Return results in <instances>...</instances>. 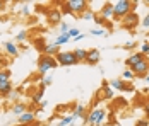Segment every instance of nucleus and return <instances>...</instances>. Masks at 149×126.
Here are the masks:
<instances>
[{"label": "nucleus", "instance_id": "30", "mask_svg": "<svg viewBox=\"0 0 149 126\" xmlns=\"http://www.w3.org/2000/svg\"><path fill=\"white\" fill-rule=\"evenodd\" d=\"M19 94H21V89H17V90H10V92H9V94H7V97L9 99H17L19 97Z\"/></svg>", "mask_w": 149, "mask_h": 126}, {"label": "nucleus", "instance_id": "27", "mask_svg": "<svg viewBox=\"0 0 149 126\" xmlns=\"http://www.w3.org/2000/svg\"><path fill=\"white\" fill-rule=\"evenodd\" d=\"M103 89H104V96H106V99H111V97H113V89H111L110 85L104 84Z\"/></svg>", "mask_w": 149, "mask_h": 126}, {"label": "nucleus", "instance_id": "5", "mask_svg": "<svg viewBox=\"0 0 149 126\" xmlns=\"http://www.w3.org/2000/svg\"><path fill=\"white\" fill-rule=\"evenodd\" d=\"M57 63L62 65V67H72V65H77V60L72 51H58L57 56H55Z\"/></svg>", "mask_w": 149, "mask_h": 126}, {"label": "nucleus", "instance_id": "19", "mask_svg": "<svg viewBox=\"0 0 149 126\" xmlns=\"http://www.w3.org/2000/svg\"><path fill=\"white\" fill-rule=\"evenodd\" d=\"M72 116H74L75 119H77V118H86V116H88V114H86V107H84L82 104H77Z\"/></svg>", "mask_w": 149, "mask_h": 126}, {"label": "nucleus", "instance_id": "8", "mask_svg": "<svg viewBox=\"0 0 149 126\" xmlns=\"http://www.w3.org/2000/svg\"><path fill=\"white\" fill-rule=\"evenodd\" d=\"M100 15L103 17L104 21L113 19V17H115V14H113V3H111V2H104L103 7H101V10H100Z\"/></svg>", "mask_w": 149, "mask_h": 126}, {"label": "nucleus", "instance_id": "28", "mask_svg": "<svg viewBox=\"0 0 149 126\" xmlns=\"http://www.w3.org/2000/svg\"><path fill=\"white\" fill-rule=\"evenodd\" d=\"M26 38H28V31H21V32L15 36V41H17V43H22V41H26Z\"/></svg>", "mask_w": 149, "mask_h": 126}, {"label": "nucleus", "instance_id": "46", "mask_svg": "<svg viewBox=\"0 0 149 126\" xmlns=\"http://www.w3.org/2000/svg\"><path fill=\"white\" fill-rule=\"evenodd\" d=\"M0 70H2V68H0Z\"/></svg>", "mask_w": 149, "mask_h": 126}, {"label": "nucleus", "instance_id": "11", "mask_svg": "<svg viewBox=\"0 0 149 126\" xmlns=\"http://www.w3.org/2000/svg\"><path fill=\"white\" fill-rule=\"evenodd\" d=\"M110 87H111V89H117V90H132V89L127 85V82H123L122 78H113V80L110 82Z\"/></svg>", "mask_w": 149, "mask_h": 126}, {"label": "nucleus", "instance_id": "16", "mask_svg": "<svg viewBox=\"0 0 149 126\" xmlns=\"http://www.w3.org/2000/svg\"><path fill=\"white\" fill-rule=\"evenodd\" d=\"M72 53H74L75 60H77V63H82V61H86V56H88V50H84V48H75Z\"/></svg>", "mask_w": 149, "mask_h": 126}, {"label": "nucleus", "instance_id": "38", "mask_svg": "<svg viewBox=\"0 0 149 126\" xmlns=\"http://www.w3.org/2000/svg\"><path fill=\"white\" fill-rule=\"evenodd\" d=\"M21 12H22V15L29 14V7H28V5H26V3H24V5H22V10H21Z\"/></svg>", "mask_w": 149, "mask_h": 126}, {"label": "nucleus", "instance_id": "3", "mask_svg": "<svg viewBox=\"0 0 149 126\" xmlns=\"http://www.w3.org/2000/svg\"><path fill=\"white\" fill-rule=\"evenodd\" d=\"M57 67H58V63H57L55 56L41 55L38 58V73H41V75H45L46 72L53 70V68H57Z\"/></svg>", "mask_w": 149, "mask_h": 126}, {"label": "nucleus", "instance_id": "15", "mask_svg": "<svg viewBox=\"0 0 149 126\" xmlns=\"http://www.w3.org/2000/svg\"><path fill=\"white\" fill-rule=\"evenodd\" d=\"M146 56L144 55H141V53H134L132 56H129L127 60H125V65H127V68H130L132 65H135V63H139L141 60H144Z\"/></svg>", "mask_w": 149, "mask_h": 126}, {"label": "nucleus", "instance_id": "26", "mask_svg": "<svg viewBox=\"0 0 149 126\" xmlns=\"http://www.w3.org/2000/svg\"><path fill=\"white\" fill-rule=\"evenodd\" d=\"M79 17H81V19H84V21H93V19H94V14H93V10H91V9H88L84 14H81Z\"/></svg>", "mask_w": 149, "mask_h": 126}, {"label": "nucleus", "instance_id": "22", "mask_svg": "<svg viewBox=\"0 0 149 126\" xmlns=\"http://www.w3.org/2000/svg\"><path fill=\"white\" fill-rule=\"evenodd\" d=\"M134 78H135V75L132 73L130 68L123 70V75H122V80H123V82H130V80H134Z\"/></svg>", "mask_w": 149, "mask_h": 126}, {"label": "nucleus", "instance_id": "43", "mask_svg": "<svg viewBox=\"0 0 149 126\" xmlns=\"http://www.w3.org/2000/svg\"><path fill=\"white\" fill-rule=\"evenodd\" d=\"M31 125H33V123H31ZM31 125H19V126H31Z\"/></svg>", "mask_w": 149, "mask_h": 126}, {"label": "nucleus", "instance_id": "12", "mask_svg": "<svg viewBox=\"0 0 149 126\" xmlns=\"http://www.w3.org/2000/svg\"><path fill=\"white\" fill-rule=\"evenodd\" d=\"M3 50H5V53L10 56H17L19 55V46L15 44V43L12 41H7L5 44H3Z\"/></svg>", "mask_w": 149, "mask_h": 126}, {"label": "nucleus", "instance_id": "33", "mask_svg": "<svg viewBox=\"0 0 149 126\" xmlns=\"http://www.w3.org/2000/svg\"><path fill=\"white\" fill-rule=\"evenodd\" d=\"M93 21H94L98 26H103V24H104V19L101 17V15H96V14H94V19H93Z\"/></svg>", "mask_w": 149, "mask_h": 126}, {"label": "nucleus", "instance_id": "25", "mask_svg": "<svg viewBox=\"0 0 149 126\" xmlns=\"http://www.w3.org/2000/svg\"><path fill=\"white\" fill-rule=\"evenodd\" d=\"M89 34H93V36H108V32H106V29L103 28H98V29H91Z\"/></svg>", "mask_w": 149, "mask_h": 126}, {"label": "nucleus", "instance_id": "10", "mask_svg": "<svg viewBox=\"0 0 149 126\" xmlns=\"http://www.w3.org/2000/svg\"><path fill=\"white\" fill-rule=\"evenodd\" d=\"M98 61H100V51H98L96 48H93V50H88L86 63H88V65H96Z\"/></svg>", "mask_w": 149, "mask_h": 126}, {"label": "nucleus", "instance_id": "24", "mask_svg": "<svg viewBox=\"0 0 149 126\" xmlns=\"http://www.w3.org/2000/svg\"><path fill=\"white\" fill-rule=\"evenodd\" d=\"M2 82H10V72L9 70H0V84Z\"/></svg>", "mask_w": 149, "mask_h": 126}, {"label": "nucleus", "instance_id": "35", "mask_svg": "<svg viewBox=\"0 0 149 126\" xmlns=\"http://www.w3.org/2000/svg\"><path fill=\"white\" fill-rule=\"evenodd\" d=\"M69 24H67V22H62V24H60V31H62V34H63V32H67V31H69Z\"/></svg>", "mask_w": 149, "mask_h": 126}, {"label": "nucleus", "instance_id": "44", "mask_svg": "<svg viewBox=\"0 0 149 126\" xmlns=\"http://www.w3.org/2000/svg\"><path fill=\"white\" fill-rule=\"evenodd\" d=\"M88 126H94V125H88Z\"/></svg>", "mask_w": 149, "mask_h": 126}, {"label": "nucleus", "instance_id": "42", "mask_svg": "<svg viewBox=\"0 0 149 126\" xmlns=\"http://www.w3.org/2000/svg\"><path fill=\"white\" fill-rule=\"evenodd\" d=\"M146 82L149 84V75H146Z\"/></svg>", "mask_w": 149, "mask_h": 126}, {"label": "nucleus", "instance_id": "2", "mask_svg": "<svg viewBox=\"0 0 149 126\" xmlns=\"http://www.w3.org/2000/svg\"><path fill=\"white\" fill-rule=\"evenodd\" d=\"M130 12H135V2H130V0H118L113 3V14H115V21H120L123 19L127 14Z\"/></svg>", "mask_w": 149, "mask_h": 126}, {"label": "nucleus", "instance_id": "9", "mask_svg": "<svg viewBox=\"0 0 149 126\" xmlns=\"http://www.w3.org/2000/svg\"><path fill=\"white\" fill-rule=\"evenodd\" d=\"M34 116L36 114L33 111H26L17 118V121H19V125H31V123H34Z\"/></svg>", "mask_w": 149, "mask_h": 126}, {"label": "nucleus", "instance_id": "17", "mask_svg": "<svg viewBox=\"0 0 149 126\" xmlns=\"http://www.w3.org/2000/svg\"><path fill=\"white\" fill-rule=\"evenodd\" d=\"M43 96H45V87L40 85V89L33 94V104H40V102L43 101Z\"/></svg>", "mask_w": 149, "mask_h": 126}, {"label": "nucleus", "instance_id": "39", "mask_svg": "<svg viewBox=\"0 0 149 126\" xmlns=\"http://www.w3.org/2000/svg\"><path fill=\"white\" fill-rule=\"evenodd\" d=\"M84 38H86V34H79V36H75V38L72 39V41H75V43H77V41H82Z\"/></svg>", "mask_w": 149, "mask_h": 126}, {"label": "nucleus", "instance_id": "4", "mask_svg": "<svg viewBox=\"0 0 149 126\" xmlns=\"http://www.w3.org/2000/svg\"><path fill=\"white\" fill-rule=\"evenodd\" d=\"M104 119H106V112H104L103 109H100V107H94V109L91 112H88V116L84 118L86 125H94V126H100Z\"/></svg>", "mask_w": 149, "mask_h": 126}, {"label": "nucleus", "instance_id": "32", "mask_svg": "<svg viewBox=\"0 0 149 126\" xmlns=\"http://www.w3.org/2000/svg\"><path fill=\"white\" fill-rule=\"evenodd\" d=\"M139 53H141V55H148L149 53V43H144V44H142V46H141V51H139Z\"/></svg>", "mask_w": 149, "mask_h": 126}, {"label": "nucleus", "instance_id": "13", "mask_svg": "<svg viewBox=\"0 0 149 126\" xmlns=\"http://www.w3.org/2000/svg\"><path fill=\"white\" fill-rule=\"evenodd\" d=\"M48 19L52 24H62V12L52 9V10H48Z\"/></svg>", "mask_w": 149, "mask_h": 126}, {"label": "nucleus", "instance_id": "34", "mask_svg": "<svg viewBox=\"0 0 149 126\" xmlns=\"http://www.w3.org/2000/svg\"><path fill=\"white\" fill-rule=\"evenodd\" d=\"M141 26H142L144 29H149V14L146 15L144 19H142V22H141Z\"/></svg>", "mask_w": 149, "mask_h": 126}, {"label": "nucleus", "instance_id": "37", "mask_svg": "<svg viewBox=\"0 0 149 126\" xmlns=\"http://www.w3.org/2000/svg\"><path fill=\"white\" fill-rule=\"evenodd\" d=\"M135 126H149V119H139Z\"/></svg>", "mask_w": 149, "mask_h": 126}, {"label": "nucleus", "instance_id": "6", "mask_svg": "<svg viewBox=\"0 0 149 126\" xmlns=\"http://www.w3.org/2000/svg\"><path fill=\"white\" fill-rule=\"evenodd\" d=\"M130 70H132V73H134L135 77H139V78H146V75L149 73V58L146 56V58L141 60L139 63L132 65Z\"/></svg>", "mask_w": 149, "mask_h": 126}, {"label": "nucleus", "instance_id": "18", "mask_svg": "<svg viewBox=\"0 0 149 126\" xmlns=\"http://www.w3.org/2000/svg\"><path fill=\"white\" fill-rule=\"evenodd\" d=\"M69 41H70V36H69L67 32H63V34L60 32L58 36H57V39H55V43H53V44H55V46H62V44H65V43H69Z\"/></svg>", "mask_w": 149, "mask_h": 126}, {"label": "nucleus", "instance_id": "21", "mask_svg": "<svg viewBox=\"0 0 149 126\" xmlns=\"http://www.w3.org/2000/svg\"><path fill=\"white\" fill-rule=\"evenodd\" d=\"M10 90H12V84H10V82H2V84H0V94H2V96H7Z\"/></svg>", "mask_w": 149, "mask_h": 126}, {"label": "nucleus", "instance_id": "14", "mask_svg": "<svg viewBox=\"0 0 149 126\" xmlns=\"http://www.w3.org/2000/svg\"><path fill=\"white\" fill-rule=\"evenodd\" d=\"M41 51H43V55H46V56H57V53H58L60 50H58V46H55V44L52 43V44H45Z\"/></svg>", "mask_w": 149, "mask_h": 126}, {"label": "nucleus", "instance_id": "40", "mask_svg": "<svg viewBox=\"0 0 149 126\" xmlns=\"http://www.w3.org/2000/svg\"><path fill=\"white\" fill-rule=\"evenodd\" d=\"M144 112H146V116L149 118V102H146V104H144Z\"/></svg>", "mask_w": 149, "mask_h": 126}, {"label": "nucleus", "instance_id": "45", "mask_svg": "<svg viewBox=\"0 0 149 126\" xmlns=\"http://www.w3.org/2000/svg\"><path fill=\"white\" fill-rule=\"evenodd\" d=\"M146 56H148V58H149V53H148V55H146Z\"/></svg>", "mask_w": 149, "mask_h": 126}, {"label": "nucleus", "instance_id": "20", "mask_svg": "<svg viewBox=\"0 0 149 126\" xmlns=\"http://www.w3.org/2000/svg\"><path fill=\"white\" fill-rule=\"evenodd\" d=\"M12 112H14L15 116L19 118V116H21L22 112H26V104H22V102H17L14 107H12Z\"/></svg>", "mask_w": 149, "mask_h": 126}, {"label": "nucleus", "instance_id": "7", "mask_svg": "<svg viewBox=\"0 0 149 126\" xmlns=\"http://www.w3.org/2000/svg\"><path fill=\"white\" fill-rule=\"evenodd\" d=\"M137 24H139V15L135 12H130V14H127L122 19V26L125 29H134L137 28Z\"/></svg>", "mask_w": 149, "mask_h": 126}, {"label": "nucleus", "instance_id": "36", "mask_svg": "<svg viewBox=\"0 0 149 126\" xmlns=\"http://www.w3.org/2000/svg\"><path fill=\"white\" fill-rule=\"evenodd\" d=\"M134 46H135L134 41H129V43H125V44H123V50H132Z\"/></svg>", "mask_w": 149, "mask_h": 126}, {"label": "nucleus", "instance_id": "23", "mask_svg": "<svg viewBox=\"0 0 149 126\" xmlns=\"http://www.w3.org/2000/svg\"><path fill=\"white\" fill-rule=\"evenodd\" d=\"M74 116L70 114V116H63L62 119H60V123H58V126H67V125H70V123H74Z\"/></svg>", "mask_w": 149, "mask_h": 126}, {"label": "nucleus", "instance_id": "29", "mask_svg": "<svg viewBox=\"0 0 149 126\" xmlns=\"http://www.w3.org/2000/svg\"><path fill=\"white\" fill-rule=\"evenodd\" d=\"M67 34L70 36V39H74L75 36H79V34H81V31H79L77 28H70L69 31H67Z\"/></svg>", "mask_w": 149, "mask_h": 126}, {"label": "nucleus", "instance_id": "1", "mask_svg": "<svg viewBox=\"0 0 149 126\" xmlns=\"http://www.w3.org/2000/svg\"><path fill=\"white\" fill-rule=\"evenodd\" d=\"M62 5H63V12L77 15V17L89 9V2L86 0H67V2H62Z\"/></svg>", "mask_w": 149, "mask_h": 126}, {"label": "nucleus", "instance_id": "41", "mask_svg": "<svg viewBox=\"0 0 149 126\" xmlns=\"http://www.w3.org/2000/svg\"><path fill=\"white\" fill-rule=\"evenodd\" d=\"M3 5H5V2H0V10L3 9Z\"/></svg>", "mask_w": 149, "mask_h": 126}, {"label": "nucleus", "instance_id": "31", "mask_svg": "<svg viewBox=\"0 0 149 126\" xmlns=\"http://www.w3.org/2000/svg\"><path fill=\"white\" fill-rule=\"evenodd\" d=\"M52 80H53V78H52L50 75H45V77L41 78V87H46V85H50V84H52Z\"/></svg>", "mask_w": 149, "mask_h": 126}]
</instances>
